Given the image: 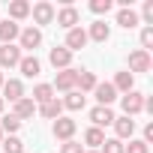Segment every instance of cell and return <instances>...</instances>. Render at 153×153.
<instances>
[{
  "label": "cell",
  "instance_id": "74e56055",
  "mask_svg": "<svg viewBox=\"0 0 153 153\" xmlns=\"http://www.w3.org/2000/svg\"><path fill=\"white\" fill-rule=\"evenodd\" d=\"M3 138H6V135H3V129H0V141H3Z\"/></svg>",
  "mask_w": 153,
  "mask_h": 153
},
{
  "label": "cell",
  "instance_id": "d6a6232c",
  "mask_svg": "<svg viewBox=\"0 0 153 153\" xmlns=\"http://www.w3.org/2000/svg\"><path fill=\"white\" fill-rule=\"evenodd\" d=\"M60 153H84V144L75 141V138H72V141H63V144H60Z\"/></svg>",
  "mask_w": 153,
  "mask_h": 153
},
{
  "label": "cell",
  "instance_id": "ac0fdd59",
  "mask_svg": "<svg viewBox=\"0 0 153 153\" xmlns=\"http://www.w3.org/2000/svg\"><path fill=\"white\" fill-rule=\"evenodd\" d=\"M12 114L24 123V120H30V117L36 114V102H33L30 96H24V99H18V102H15V111H12Z\"/></svg>",
  "mask_w": 153,
  "mask_h": 153
},
{
  "label": "cell",
  "instance_id": "277c9868",
  "mask_svg": "<svg viewBox=\"0 0 153 153\" xmlns=\"http://www.w3.org/2000/svg\"><path fill=\"white\" fill-rule=\"evenodd\" d=\"M75 129H78V123H75L72 117H57V120L51 123V132H54L57 141H72Z\"/></svg>",
  "mask_w": 153,
  "mask_h": 153
},
{
  "label": "cell",
  "instance_id": "f35d334b",
  "mask_svg": "<svg viewBox=\"0 0 153 153\" xmlns=\"http://www.w3.org/2000/svg\"><path fill=\"white\" fill-rule=\"evenodd\" d=\"M84 153H99V150H84Z\"/></svg>",
  "mask_w": 153,
  "mask_h": 153
},
{
  "label": "cell",
  "instance_id": "8fae6325",
  "mask_svg": "<svg viewBox=\"0 0 153 153\" xmlns=\"http://www.w3.org/2000/svg\"><path fill=\"white\" fill-rule=\"evenodd\" d=\"M21 48L18 45H0V72L3 69H12V66H18L21 63Z\"/></svg>",
  "mask_w": 153,
  "mask_h": 153
},
{
  "label": "cell",
  "instance_id": "ffe728a7",
  "mask_svg": "<svg viewBox=\"0 0 153 153\" xmlns=\"http://www.w3.org/2000/svg\"><path fill=\"white\" fill-rule=\"evenodd\" d=\"M87 39H93V42H108V39H111V27H108L105 21H93L90 30H87Z\"/></svg>",
  "mask_w": 153,
  "mask_h": 153
},
{
  "label": "cell",
  "instance_id": "4316f807",
  "mask_svg": "<svg viewBox=\"0 0 153 153\" xmlns=\"http://www.w3.org/2000/svg\"><path fill=\"white\" fill-rule=\"evenodd\" d=\"M0 147H3V153H24V141L18 135H6L0 141Z\"/></svg>",
  "mask_w": 153,
  "mask_h": 153
},
{
  "label": "cell",
  "instance_id": "7402d4cb",
  "mask_svg": "<svg viewBox=\"0 0 153 153\" xmlns=\"http://www.w3.org/2000/svg\"><path fill=\"white\" fill-rule=\"evenodd\" d=\"M96 84H99V81H96V75H93V72L78 69V84H75V90H78V93H93Z\"/></svg>",
  "mask_w": 153,
  "mask_h": 153
},
{
  "label": "cell",
  "instance_id": "8992f818",
  "mask_svg": "<svg viewBox=\"0 0 153 153\" xmlns=\"http://www.w3.org/2000/svg\"><path fill=\"white\" fill-rule=\"evenodd\" d=\"M24 96H27V93H24V84H21L18 78H6V81H3V87H0V99H3V102L9 99V102L15 105V102H18V99H24Z\"/></svg>",
  "mask_w": 153,
  "mask_h": 153
},
{
  "label": "cell",
  "instance_id": "e0dca14e",
  "mask_svg": "<svg viewBox=\"0 0 153 153\" xmlns=\"http://www.w3.org/2000/svg\"><path fill=\"white\" fill-rule=\"evenodd\" d=\"M117 24H120L123 30H132V27L141 24V18H138V12H135L132 6H126V9H117Z\"/></svg>",
  "mask_w": 153,
  "mask_h": 153
},
{
  "label": "cell",
  "instance_id": "f1b7e54d",
  "mask_svg": "<svg viewBox=\"0 0 153 153\" xmlns=\"http://www.w3.org/2000/svg\"><path fill=\"white\" fill-rule=\"evenodd\" d=\"M99 153H126V144L117 138H105V144L99 147Z\"/></svg>",
  "mask_w": 153,
  "mask_h": 153
},
{
  "label": "cell",
  "instance_id": "d6986e66",
  "mask_svg": "<svg viewBox=\"0 0 153 153\" xmlns=\"http://www.w3.org/2000/svg\"><path fill=\"white\" fill-rule=\"evenodd\" d=\"M111 87H114L117 93H129V90H135V75H132V72H117L114 81H111Z\"/></svg>",
  "mask_w": 153,
  "mask_h": 153
},
{
  "label": "cell",
  "instance_id": "cb8c5ba5",
  "mask_svg": "<svg viewBox=\"0 0 153 153\" xmlns=\"http://www.w3.org/2000/svg\"><path fill=\"white\" fill-rule=\"evenodd\" d=\"M30 15V3H27V0H12V3H9V21H24Z\"/></svg>",
  "mask_w": 153,
  "mask_h": 153
},
{
  "label": "cell",
  "instance_id": "836d02e7",
  "mask_svg": "<svg viewBox=\"0 0 153 153\" xmlns=\"http://www.w3.org/2000/svg\"><path fill=\"white\" fill-rule=\"evenodd\" d=\"M153 48V27H141V51Z\"/></svg>",
  "mask_w": 153,
  "mask_h": 153
},
{
  "label": "cell",
  "instance_id": "7c38bea8",
  "mask_svg": "<svg viewBox=\"0 0 153 153\" xmlns=\"http://www.w3.org/2000/svg\"><path fill=\"white\" fill-rule=\"evenodd\" d=\"M93 96H96V105L111 108V102L117 99V90L111 87V81H105V84H96V87H93Z\"/></svg>",
  "mask_w": 153,
  "mask_h": 153
},
{
  "label": "cell",
  "instance_id": "4dcf8cb0",
  "mask_svg": "<svg viewBox=\"0 0 153 153\" xmlns=\"http://www.w3.org/2000/svg\"><path fill=\"white\" fill-rule=\"evenodd\" d=\"M144 18V27H153V0H144V6H141V15Z\"/></svg>",
  "mask_w": 153,
  "mask_h": 153
},
{
  "label": "cell",
  "instance_id": "ba28073f",
  "mask_svg": "<svg viewBox=\"0 0 153 153\" xmlns=\"http://www.w3.org/2000/svg\"><path fill=\"white\" fill-rule=\"evenodd\" d=\"M54 12H57V9L48 3V0H39V3L30 6V15H33L36 24H54Z\"/></svg>",
  "mask_w": 153,
  "mask_h": 153
},
{
  "label": "cell",
  "instance_id": "5bb4252c",
  "mask_svg": "<svg viewBox=\"0 0 153 153\" xmlns=\"http://www.w3.org/2000/svg\"><path fill=\"white\" fill-rule=\"evenodd\" d=\"M114 132H117V141H129L135 135V120L132 117H114Z\"/></svg>",
  "mask_w": 153,
  "mask_h": 153
},
{
  "label": "cell",
  "instance_id": "44dd1931",
  "mask_svg": "<svg viewBox=\"0 0 153 153\" xmlns=\"http://www.w3.org/2000/svg\"><path fill=\"white\" fill-rule=\"evenodd\" d=\"M36 111H39V114H42L45 120H57V117H63V102H60V99L54 96L51 102H45V105H39Z\"/></svg>",
  "mask_w": 153,
  "mask_h": 153
},
{
  "label": "cell",
  "instance_id": "83f0119b",
  "mask_svg": "<svg viewBox=\"0 0 153 153\" xmlns=\"http://www.w3.org/2000/svg\"><path fill=\"white\" fill-rule=\"evenodd\" d=\"M0 129H3V135H15V132L21 129V120H18L15 114H6L3 120H0Z\"/></svg>",
  "mask_w": 153,
  "mask_h": 153
},
{
  "label": "cell",
  "instance_id": "5b68a950",
  "mask_svg": "<svg viewBox=\"0 0 153 153\" xmlns=\"http://www.w3.org/2000/svg\"><path fill=\"white\" fill-rule=\"evenodd\" d=\"M39 45H42V30L39 27H24L18 33V48L21 51H36Z\"/></svg>",
  "mask_w": 153,
  "mask_h": 153
},
{
  "label": "cell",
  "instance_id": "484cf974",
  "mask_svg": "<svg viewBox=\"0 0 153 153\" xmlns=\"http://www.w3.org/2000/svg\"><path fill=\"white\" fill-rule=\"evenodd\" d=\"M84 144H87L90 150H99V147L105 144V132H102V129H96V126H90V129L84 132Z\"/></svg>",
  "mask_w": 153,
  "mask_h": 153
},
{
  "label": "cell",
  "instance_id": "52a82bcc",
  "mask_svg": "<svg viewBox=\"0 0 153 153\" xmlns=\"http://www.w3.org/2000/svg\"><path fill=\"white\" fill-rule=\"evenodd\" d=\"M87 42H90V39H87V30H84V27L78 24V27H72V30H66V45H63V48L75 54V51H81V48H84Z\"/></svg>",
  "mask_w": 153,
  "mask_h": 153
},
{
  "label": "cell",
  "instance_id": "9c48e42d",
  "mask_svg": "<svg viewBox=\"0 0 153 153\" xmlns=\"http://www.w3.org/2000/svg\"><path fill=\"white\" fill-rule=\"evenodd\" d=\"M48 63H51L57 72H63V69L72 66V51H66L63 45H54V48L48 51Z\"/></svg>",
  "mask_w": 153,
  "mask_h": 153
},
{
  "label": "cell",
  "instance_id": "6da1fadb",
  "mask_svg": "<svg viewBox=\"0 0 153 153\" xmlns=\"http://www.w3.org/2000/svg\"><path fill=\"white\" fill-rule=\"evenodd\" d=\"M54 21H57V27L72 30V27H78V24H81V15H78V9H75L72 3H63V6L54 12Z\"/></svg>",
  "mask_w": 153,
  "mask_h": 153
},
{
  "label": "cell",
  "instance_id": "603a6c76",
  "mask_svg": "<svg viewBox=\"0 0 153 153\" xmlns=\"http://www.w3.org/2000/svg\"><path fill=\"white\" fill-rule=\"evenodd\" d=\"M60 102H63V108H66V111H81V108H84V102H87V96H84V93H78V90H69Z\"/></svg>",
  "mask_w": 153,
  "mask_h": 153
},
{
  "label": "cell",
  "instance_id": "d590c367",
  "mask_svg": "<svg viewBox=\"0 0 153 153\" xmlns=\"http://www.w3.org/2000/svg\"><path fill=\"white\" fill-rule=\"evenodd\" d=\"M3 81H6V75H3V72H0V87H3Z\"/></svg>",
  "mask_w": 153,
  "mask_h": 153
},
{
  "label": "cell",
  "instance_id": "8d00e7d4",
  "mask_svg": "<svg viewBox=\"0 0 153 153\" xmlns=\"http://www.w3.org/2000/svg\"><path fill=\"white\" fill-rule=\"evenodd\" d=\"M3 108H6V102H3V99H0V114H3Z\"/></svg>",
  "mask_w": 153,
  "mask_h": 153
},
{
  "label": "cell",
  "instance_id": "3957f363",
  "mask_svg": "<svg viewBox=\"0 0 153 153\" xmlns=\"http://www.w3.org/2000/svg\"><path fill=\"white\" fill-rule=\"evenodd\" d=\"M75 84H78V69L75 66H69V69H63V72H57V78H54V93L60 90V93H69V90H75Z\"/></svg>",
  "mask_w": 153,
  "mask_h": 153
},
{
  "label": "cell",
  "instance_id": "e575fe53",
  "mask_svg": "<svg viewBox=\"0 0 153 153\" xmlns=\"http://www.w3.org/2000/svg\"><path fill=\"white\" fill-rule=\"evenodd\" d=\"M141 141L150 147V141H153V123H147V126H144V138H141Z\"/></svg>",
  "mask_w": 153,
  "mask_h": 153
},
{
  "label": "cell",
  "instance_id": "9a60e30c",
  "mask_svg": "<svg viewBox=\"0 0 153 153\" xmlns=\"http://www.w3.org/2000/svg\"><path fill=\"white\" fill-rule=\"evenodd\" d=\"M18 33H21V24H15V21H0V45H12L15 39H18Z\"/></svg>",
  "mask_w": 153,
  "mask_h": 153
},
{
  "label": "cell",
  "instance_id": "7a4b0ae2",
  "mask_svg": "<svg viewBox=\"0 0 153 153\" xmlns=\"http://www.w3.org/2000/svg\"><path fill=\"white\" fill-rule=\"evenodd\" d=\"M120 108H123V117L141 114V111H144V93H138V90L123 93V96H120Z\"/></svg>",
  "mask_w": 153,
  "mask_h": 153
},
{
  "label": "cell",
  "instance_id": "30bf717a",
  "mask_svg": "<svg viewBox=\"0 0 153 153\" xmlns=\"http://www.w3.org/2000/svg\"><path fill=\"white\" fill-rule=\"evenodd\" d=\"M150 66H153L150 51H141V48H138V51L129 54V69H126V72H132V75H135V72H150Z\"/></svg>",
  "mask_w": 153,
  "mask_h": 153
},
{
  "label": "cell",
  "instance_id": "2e32d148",
  "mask_svg": "<svg viewBox=\"0 0 153 153\" xmlns=\"http://www.w3.org/2000/svg\"><path fill=\"white\" fill-rule=\"evenodd\" d=\"M18 69H21L24 78H36V75L42 72V63L36 60V54H24V57H21V63H18Z\"/></svg>",
  "mask_w": 153,
  "mask_h": 153
},
{
  "label": "cell",
  "instance_id": "f546056e",
  "mask_svg": "<svg viewBox=\"0 0 153 153\" xmlns=\"http://www.w3.org/2000/svg\"><path fill=\"white\" fill-rule=\"evenodd\" d=\"M114 6V0H90V12L93 15H108Z\"/></svg>",
  "mask_w": 153,
  "mask_h": 153
},
{
  "label": "cell",
  "instance_id": "1f68e13d",
  "mask_svg": "<svg viewBox=\"0 0 153 153\" xmlns=\"http://www.w3.org/2000/svg\"><path fill=\"white\" fill-rule=\"evenodd\" d=\"M126 153H150V147H147L141 138H129V144H126Z\"/></svg>",
  "mask_w": 153,
  "mask_h": 153
},
{
  "label": "cell",
  "instance_id": "d4e9b609",
  "mask_svg": "<svg viewBox=\"0 0 153 153\" xmlns=\"http://www.w3.org/2000/svg\"><path fill=\"white\" fill-rule=\"evenodd\" d=\"M30 99H33V102H36V108H39V105H45V102H51V99H54V87H51V84H36Z\"/></svg>",
  "mask_w": 153,
  "mask_h": 153
},
{
  "label": "cell",
  "instance_id": "4fadbf2b",
  "mask_svg": "<svg viewBox=\"0 0 153 153\" xmlns=\"http://www.w3.org/2000/svg\"><path fill=\"white\" fill-rule=\"evenodd\" d=\"M90 123H93L96 129L111 126V123H114V111H111V108H102V105H93V108H90Z\"/></svg>",
  "mask_w": 153,
  "mask_h": 153
}]
</instances>
